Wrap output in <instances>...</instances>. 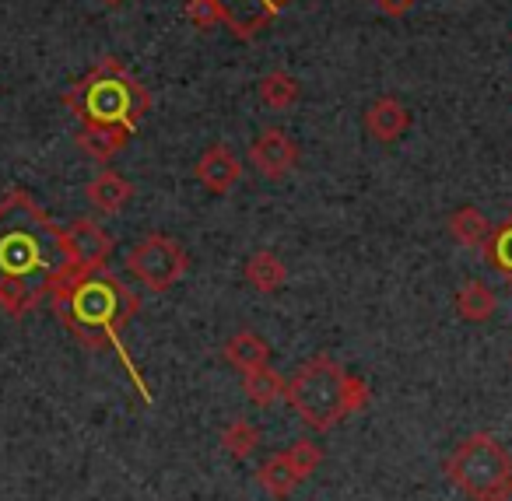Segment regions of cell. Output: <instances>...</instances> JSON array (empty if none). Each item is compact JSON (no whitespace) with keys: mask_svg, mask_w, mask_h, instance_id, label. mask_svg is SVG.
<instances>
[{"mask_svg":"<svg viewBox=\"0 0 512 501\" xmlns=\"http://www.w3.org/2000/svg\"><path fill=\"white\" fill-rule=\"evenodd\" d=\"M67 235L25 190L0 197V309L29 316L74 274Z\"/></svg>","mask_w":512,"mask_h":501,"instance_id":"cell-1","label":"cell"},{"mask_svg":"<svg viewBox=\"0 0 512 501\" xmlns=\"http://www.w3.org/2000/svg\"><path fill=\"white\" fill-rule=\"evenodd\" d=\"M256 95L271 109H292L299 102V81L288 71H271L256 81Z\"/></svg>","mask_w":512,"mask_h":501,"instance_id":"cell-20","label":"cell"},{"mask_svg":"<svg viewBox=\"0 0 512 501\" xmlns=\"http://www.w3.org/2000/svg\"><path fill=\"white\" fill-rule=\"evenodd\" d=\"M369 382L351 375L334 358L320 354L309 358L292 379L285 382L288 407L299 414V421L313 431H330L351 414L369 407Z\"/></svg>","mask_w":512,"mask_h":501,"instance_id":"cell-3","label":"cell"},{"mask_svg":"<svg viewBox=\"0 0 512 501\" xmlns=\"http://www.w3.org/2000/svg\"><path fill=\"white\" fill-rule=\"evenodd\" d=\"M491 501H512V477H509V484H505L502 491H498V494H495V498H491Z\"/></svg>","mask_w":512,"mask_h":501,"instance_id":"cell-26","label":"cell"},{"mask_svg":"<svg viewBox=\"0 0 512 501\" xmlns=\"http://www.w3.org/2000/svg\"><path fill=\"white\" fill-rule=\"evenodd\" d=\"M225 361L235 368V372H253V368H260V365L271 361V347H267L264 337H256L253 330H239V333L228 337Z\"/></svg>","mask_w":512,"mask_h":501,"instance_id":"cell-16","label":"cell"},{"mask_svg":"<svg viewBox=\"0 0 512 501\" xmlns=\"http://www.w3.org/2000/svg\"><path fill=\"white\" fill-rule=\"evenodd\" d=\"M130 134L134 130L127 127H102V123H81L78 130V148L85 151L92 162H109V158H116L123 148L130 144Z\"/></svg>","mask_w":512,"mask_h":501,"instance_id":"cell-12","label":"cell"},{"mask_svg":"<svg viewBox=\"0 0 512 501\" xmlns=\"http://www.w3.org/2000/svg\"><path fill=\"white\" fill-rule=\"evenodd\" d=\"M302 473L295 470V463H292V456L288 452H278V456H271L267 459L260 470H256V484L264 487L271 498H278V501H285V498H292L295 494V487L302 484Z\"/></svg>","mask_w":512,"mask_h":501,"instance_id":"cell-14","label":"cell"},{"mask_svg":"<svg viewBox=\"0 0 512 501\" xmlns=\"http://www.w3.org/2000/svg\"><path fill=\"white\" fill-rule=\"evenodd\" d=\"M491 228L495 225H488V218L477 207H460V211L449 214V235L467 249H484Z\"/></svg>","mask_w":512,"mask_h":501,"instance_id":"cell-19","label":"cell"},{"mask_svg":"<svg viewBox=\"0 0 512 501\" xmlns=\"http://www.w3.org/2000/svg\"><path fill=\"white\" fill-rule=\"evenodd\" d=\"M285 382L281 372H274L271 365H260L253 372H242V393L253 407H274L278 400H285Z\"/></svg>","mask_w":512,"mask_h":501,"instance_id":"cell-17","label":"cell"},{"mask_svg":"<svg viewBox=\"0 0 512 501\" xmlns=\"http://www.w3.org/2000/svg\"><path fill=\"white\" fill-rule=\"evenodd\" d=\"M197 179L204 190L225 197L228 190H235V183L242 179V162L228 144H211L204 155L197 158Z\"/></svg>","mask_w":512,"mask_h":501,"instance_id":"cell-10","label":"cell"},{"mask_svg":"<svg viewBox=\"0 0 512 501\" xmlns=\"http://www.w3.org/2000/svg\"><path fill=\"white\" fill-rule=\"evenodd\" d=\"M481 253H484V260L498 270V274L512 281V214L502 221V225L491 228V235H488V242H484Z\"/></svg>","mask_w":512,"mask_h":501,"instance_id":"cell-22","label":"cell"},{"mask_svg":"<svg viewBox=\"0 0 512 501\" xmlns=\"http://www.w3.org/2000/svg\"><path fill=\"white\" fill-rule=\"evenodd\" d=\"M186 18H190L193 29H200V32H211L221 25V18H218V11H214L211 0H186Z\"/></svg>","mask_w":512,"mask_h":501,"instance_id":"cell-24","label":"cell"},{"mask_svg":"<svg viewBox=\"0 0 512 501\" xmlns=\"http://www.w3.org/2000/svg\"><path fill=\"white\" fill-rule=\"evenodd\" d=\"M214 11H218L221 25L232 32L235 39L249 43L264 29H271L274 18L292 4V0H211Z\"/></svg>","mask_w":512,"mask_h":501,"instance_id":"cell-7","label":"cell"},{"mask_svg":"<svg viewBox=\"0 0 512 501\" xmlns=\"http://www.w3.org/2000/svg\"><path fill=\"white\" fill-rule=\"evenodd\" d=\"M288 456H292V463H295V470L302 473V477H313L316 470H320V463H323V449L313 442V438H299V442H292V449H285Z\"/></svg>","mask_w":512,"mask_h":501,"instance_id":"cell-23","label":"cell"},{"mask_svg":"<svg viewBox=\"0 0 512 501\" xmlns=\"http://www.w3.org/2000/svg\"><path fill=\"white\" fill-rule=\"evenodd\" d=\"M446 477L460 487L467 498L491 501L512 477V456L502 449L495 435L477 431V435L463 438L446 459Z\"/></svg>","mask_w":512,"mask_h":501,"instance_id":"cell-5","label":"cell"},{"mask_svg":"<svg viewBox=\"0 0 512 501\" xmlns=\"http://www.w3.org/2000/svg\"><path fill=\"white\" fill-rule=\"evenodd\" d=\"M242 274H246L249 288L260 291V295H278L288 281V267L271 253V249H256V253L246 260V270H242Z\"/></svg>","mask_w":512,"mask_h":501,"instance_id":"cell-15","label":"cell"},{"mask_svg":"<svg viewBox=\"0 0 512 501\" xmlns=\"http://www.w3.org/2000/svg\"><path fill=\"white\" fill-rule=\"evenodd\" d=\"M407 127H411V113H407L404 102H397L393 95L376 99L365 109V130H369V137H376V141L393 144Z\"/></svg>","mask_w":512,"mask_h":501,"instance_id":"cell-11","label":"cell"},{"mask_svg":"<svg viewBox=\"0 0 512 501\" xmlns=\"http://www.w3.org/2000/svg\"><path fill=\"white\" fill-rule=\"evenodd\" d=\"M249 165L264 179H285L299 165V144L285 130L271 127L249 144Z\"/></svg>","mask_w":512,"mask_h":501,"instance_id":"cell-8","label":"cell"},{"mask_svg":"<svg viewBox=\"0 0 512 501\" xmlns=\"http://www.w3.org/2000/svg\"><path fill=\"white\" fill-rule=\"evenodd\" d=\"M85 197L99 214H120L123 207L130 204V197H134V186H130V179H123L120 172L102 169L99 176L85 186Z\"/></svg>","mask_w":512,"mask_h":501,"instance_id":"cell-13","label":"cell"},{"mask_svg":"<svg viewBox=\"0 0 512 501\" xmlns=\"http://www.w3.org/2000/svg\"><path fill=\"white\" fill-rule=\"evenodd\" d=\"M260 445V428L246 417H232L221 431V449L228 452L232 459H249Z\"/></svg>","mask_w":512,"mask_h":501,"instance_id":"cell-21","label":"cell"},{"mask_svg":"<svg viewBox=\"0 0 512 501\" xmlns=\"http://www.w3.org/2000/svg\"><path fill=\"white\" fill-rule=\"evenodd\" d=\"M456 316L467 323H488L495 316V291L484 281H470L456 291Z\"/></svg>","mask_w":512,"mask_h":501,"instance_id":"cell-18","label":"cell"},{"mask_svg":"<svg viewBox=\"0 0 512 501\" xmlns=\"http://www.w3.org/2000/svg\"><path fill=\"white\" fill-rule=\"evenodd\" d=\"M127 270L141 288H148L151 295H162V291L176 288L183 281V274L190 270V256L176 239L155 232L144 235L127 253Z\"/></svg>","mask_w":512,"mask_h":501,"instance_id":"cell-6","label":"cell"},{"mask_svg":"<svg viewBox=\"0 0 512 501\" xmlns=\"http://www.w3.org/2000/svg\"><path fill=\"white\" fill-rule=\"evenodd\" d=\"M372 4H376V8L383 11V15L397 18V15H407V11H411L414 4H418V0H372Z\"/></svg>","mask_w":512,"mask_h":501,"instance_id":"cell-25","label":"cell"},{"mask_svg":"<svg viewBox=\"0 0 512 501\" xmlns=\"http://www.w3.org/2000/svg\"><path fill=\"white\" fill-rule=\"evenodd\" d=\"M106 4H123V0H106Z\"/></svg>","mask_w":512,"mask_h":501,"instance_id":"cell-27","label":"cell"},{"mask_svg":"<svg viewBox=\"0 0 512 501\" xmlns=\"http://www.w3.org/2000/svg\"><path fill=\"white\" fill-rule=\"evenodd\" d=\"M67 246H71L74 267L78 270H106L109 256H113V235L102 225H95L92 218H74L64 228Z\"/></svg>","mask_w":512,"mask_h":501,"instance_id":"cell-9","label":"cell"},{"mask_svg":"<svg viewBox=\"0 0 512 501\" xmlns=\"http://www.w3.org/2000/svg\"><path fill=\"white\" fill-rule=\"evenodd\" d=\"M53 312L60 316V323L74 333V340L92 351H116L123 358V368L130 372V379L137 382V389L148 400L144 379L137 375L134 361H130L127 347H123V326L137 316L141 298L127 288L116 274L106 270H74L57 291H53Z\"/></svg>","mask_w":512,"mask_h":501,"instance_id":"cell-2","label":"cell"},{"mask_svg":"<svg viewBox=\"0 0 512 501\" xmlns=\"http://www.w3.org/2000/svg\"><path fill=\"white\" fill-rule=\"evenodd\" d=\"M67 113L81 123H102V127H127L137 130L151 113V95L116 57H106L78 78L64 92Z\"/></svg>","mask_w":512,"mask_h":501,"instance_id":"cell-4","label":"cell"}]
</instances>
